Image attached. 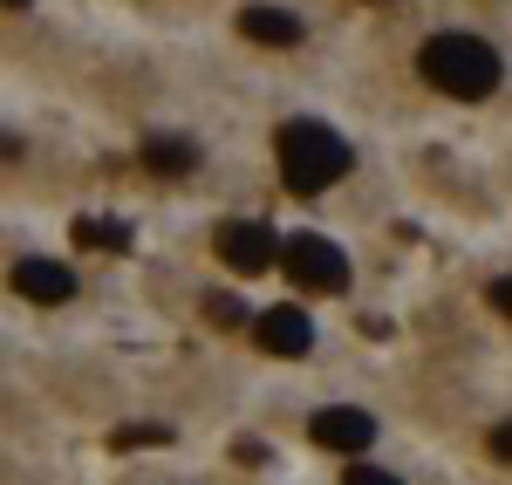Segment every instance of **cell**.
Wrapping results in <instances>:
<instances>
[{
    "label": "cell",
    "instance_id": "cell-1",
    "mask_svg": "<svg viewBox=\"0 0 512 485\" xmlns=\"http://www.w3.org/2000/svg\"><path fill=\"white\" fill-rule=\"evenodd\" d=\"M417 69H424L431 89L458 96V103H478V96L499 89V48L478 35H431L417 48Z\"/></svg>",
    "mask_w": 512,
    "mask_h": 485
},
{
    "label": "cell",
    "instance_id": "cell-2",
    "mask_svg": "<svg viewBox=\"0 0 512 485\" xmlns=\"http://www.w3.org/2000/svg\"><path fill=\"white\" fill-rule=\"evenodd\" d=\"M274 151H280V171H287V192H301V199L328 192V185L349 171V144H342L328 123H315V117L280 123Z\"/></svg>",
    "mask_w": 512,
    "mask_h": 485
},
{
    "label": "cell",
    "instance_id": "cell-3",
    "mask_svg": "<svg viewBox=\"0 0 512 485\" xmlns=\"http://www.w3.org/2000/svg\"><path fill=\"white\" fill-rule=\"evenodd\" d=\"M280 260H287V281L315 287V294H342V287H349V260H342V246L315 240V233H294Z\"/></svg>",
    "mask_w": 512,
    "mask_h": 485
},
{
    "label": "cell",
    "instance_id": "cell-4",
    "mask_svg": "<svg viewBox=\"0 0 512 485\" xmlns=\"http://www.w3.org/2000/svg\"><path fill=\"white\" fill-rule=\"evenodd\" d=\"M212 246H219V260L233 267V274H267L287 246L274 240V226H260V219H226L219 233H212Z\"/></svg>",
    "mask_w": 512,
    "mask_h": 485
},
{
    "label": "cell",
    "instance_id": "cell-5",
    "mask_svg": "<svg viewBox=\"0 0 512 485\" xmlns=\"http://www.w3.org/2000/svg\"><path fill=\"white\" fill-rule=\"evenodd\" d=\"M308 438H315L321 451H362L369 438H376V417L355 404H335V410H315V424H308Z\"/></svg>",
    "mask_w": 512,
    "mask_h": 485
},
{
    "label": "cell",
    "instance_id": "cell-6",
    "mask_svg": "<svg viewBox=\"0 0 512 485\" xmlns=\"http://www.w3.org/2000/svg\"><path fill=\"white\" fill-rule=\"evenodd\" d=\"M253 335H260L267 356H308V349H315V322H308L301 308H267V315H253Z\"/></svg>",
    "mask_w": 512,
    "mask_h": 485
},
{
    "label": "cell",
    "instance_id": "cell-7",
    "mask_svg": "<svg viewBox=\"0 0 512 485\" xmlns=\"http://www.w3.org/2000/svg\"><path fill=\"white\" fill-rule=\"evenodd\" d=\"M14 294H28V301H69L76 294V274L62 267V260H14Z\"/></svg>",
    "mask_w": 512,
    "mask_h": 485
},
{
    "label": "cell",
    "instance_id": "cell-8",
    "mask_svg": "<svg viewBox=\"0 0 512 485\" xmlns=\"http://www.w3.org/2000/svg\"><path fill=\"white\" fill-rule=\"evenodd\" d=\"M239 35L267 41V48H294L301 41V14H287V7H239Z\"/></svg>",
    "mask_w": 512,
    "mask_h": 485
},
{
    "label": "cell",
    "instance_id": "cell-9",
    "mask_svg": "<svg viewBox=\"0 0 512 485\" xmlns=\"http://www.w3.org/2000/svg\"><path fill=\"white\" fill-rule=\"evenodd\" d=\"M144 171L185 178V171H198V144L192 137H144Z\"/></svg>",
    "mask_w": 512,
    "mask_h": 485
},
{
    "label": "cell",
    "instance_id": "cell-10",
    "mask_svg": "<svg viewBox=\"0 0 512 485\" xmlns=\"http://www.w3.org/2000/svg\"><path fill=\"white\" fill-rule=\"evenodd\" d=\"M76 240L103 246V253H130V226H117V219H76Z\"/></svg>",
    "mask_w": 512,
    "mask_h": 485
},
{
    "label": "cell",
    "instance_id": "cell-11",
    "mask_svg": "<svg viewBox=\"0 0 512 485\" xmlns=\"http://www.w3.org/2000/svg\"><path fill=\"white\" fill-rule=\"evenodd\" d=\"M110 445L117 451H151V445H171V431H164V424H123Z\"/></svg>",
    "mask_w": 512,
    "mask_h": 485
},
{
    "label": "cell",
    "instance_id": "cell-12",
    "mask_svg": "<svg viewBox=\"0 0 512 485\" xmlns=\"http://www.w3.org/2000/svg\"><path fill=\"white\" fill-rule=\"evenodd\" d=\"M205 315H212V322H226V328H239V322H246V308H239L233 294H212V301H205Z\"/></svg>",
    "mask_w": 512,
    "mask_h": 485
},
{
    "label": "cell",
    "instance_id": "cell-13",
    "mask_svg": "<svg viewBox=\"0 0 512 485\" xmlns=\"http://www.w3.org/2000/svg\"><path fill=\"white\" fill-rule=\"evenodd\" d=\"M342 485H396V479H390V472H376V465H349V479H342Z\"/></svg>",
    "mask_w": 512,
    "mask_h": 485
},
{
    "label": "cell",
    "instance_id": "cell-14",
    "mask_svg": "<svg viewBox=\"0 0 512 485\" xmlns=\"http://www.w3.org/2000/svg\"><path fill=\"white\" fill-rule=\"evenodd\" d=\"M492 458H499V465H512V424H499V431H492Z\"/></svg>",
    "mask_w": 512,
    "mask_h": 485
},
{
    "label": "cell",
    "instance_id": "cell-15",
    "mask_svg": "<svg viewBox=\"0 0 512 485\" xmlns=\"http://www.w3.org/2000/svg\"><path fill=\"white\" fill-rule=\"evenodd\" d=\"M233 458H239V465H260V458H267V445H253V438H239V445H233Z\"/></svg>",
    "mask_w": 512,
    "mask_h": 485
},
{
    "label": "cell",
    "instance_id": "cell-16",
    "mask_svg": "<svg viewBox=\"0 0 512 485\" xmlns=\"http://www.w3.org/2000/svg\"><path fill=\"white\" fill-rule=\"evenodd\" d=\"M492 308H499V315H512V274H506V281H492Z\"/></svg>",
    "mask_w": 512,
    "mask_h": 485
}]
</instances>
